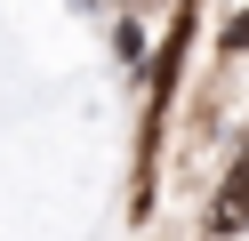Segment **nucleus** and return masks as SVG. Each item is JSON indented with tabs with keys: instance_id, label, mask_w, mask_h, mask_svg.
Returning a JSON list of instances; mask_svg holds the SVG:
<instances>
[{
	"instance_id": "obj_1",
	"label": "nucleus",
	"mask_w": 249,
	"mask_h": 241,
	"mask_svg": "<svg viewBox=\"0 0 249 241\" xmlns=\"http://www.w3.org/2000/svg\"><path fill=\"white\" fill-rule=\"evenodd\" d=\"M249 225V145L233 153V169H225V185H217V201H209V233L225 241V233H241Z\"/></svg>"
},
{
	"instance_id": "obj_2",
	"label": "nucleus",
	"mask_w": 249,
	"mask_h": 241,
	"mask_svg": "<svg viewBox=\"0 0 249 241\" xmlns=\"http://www.w3.org/2000/svg\"><path fill=\"white\" fill-rule=\"evenodd\" d=\"M225 48H249V16H233V32H225Z\"/></svg>"
}]
</instances>
